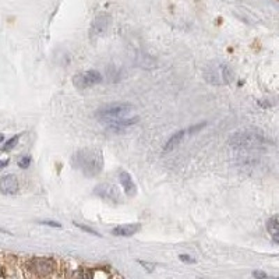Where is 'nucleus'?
I'll use <instances>...</instances> for the list:
<instances>
[{
  "instance_id": "nucleus-1",
  "label": "nucleus",
  "mask_w": 279,
  "mask_h": 279,
  "mask_svg": "<svg viewBox=\"0 0 279 279\" xmlns=\"http://www.w3.org/2000/svg\"><path fill=\"white\" fill-rule=\"evenodd\" d=\"M71 165L88 177H94L104 170V154L97 148H82L71 156Z\"/></svg>"
},
{
  "instance_id": "nucleus-2",
  "label": "nucleus",
  "mask_w": 279,
  "mask_h": 279,
  "mask_svg": "<svg viewBox=\"0 0 279 279\" xmlns=\"http://www.w3.org/2000/svg\"><path fill=\"white\" fill-rule=\"evenodd\" d=\"M235 77L233 68L226 63L214 62L204 68V80L212 85H229Z\"/></svg>"
},
{
  "instance_id": "nucleus-3",
  "label": "nucleus",
  "mask_w": 279,
  "mask_h": 279,
  "mask_svg": "<svg viewBox=\"0 0 279 279\" xmlns=\"http://www.w3.org/2000/svg\"><path fill=\"white\" fill-rule=\"evenodd\" d=\"M133 111H134V106L131 104H109V105L101 106L100 109L95 112V118L105 123H109L113 120L126 118Z\"/></svg>"
},
{
  "instance_id": "nucleus-4",
  "label": "nucleus",
  "mask_w": 279,
  "mask_h": 279,
  "mask_svg": "<svg viewBox=\"0 0 279 279\" xmlns=\"http://www.w3.org/2000/svg\"><path fill=\"white\" fill-rule=\"evenodd\" d=\"M264 141H265L264 136L258 134L257 131L247 130L235 133V134L229 138V145L232 148L236 149H248L260 147Z\"/></svg>"
},
{
  "instance_id": "nucleus-5",
  "label": "nucleus",
  "mask_w": 279,
  "mask_h": 279,
  "mask_svg": "<svg viewBox=\"0 0 279 279\" xmlns=\"http://www.w3.org/2000/svg\"><path fill=\"white\" fill-rule=\"evenodd\" d=\"M95 196H98L102 200H105L108 203L112 204H120L123 201V196L122 192L116 184H112V183H101L98 186L94 189Z\"/></svg>"
},
{
  "instance_id": "nucleus-6",
  "label": "nucleus",
  "mask_w": 279,
  "mask_h": 279,
  "mask_svg": "<svg viewBox=\"0 0 279 279\" xmlns=\"http://www.w3.org/2000/svg\"><path fill=\"white\" fill-rule=\"evenodd\" d=\"M102 81V75L97 70H88L84 73H78L73 77V84L77 89H87Z\"/></svg>"
},
{
  "instance_id": "nucleus-7",
  "label": "nucleus",
  "mask_w": 279,
  "mask_h": 279,
  "mask_svg": "<svg viewBox=\"0 0 279 279\" xmlns=\"http://www.w3.org/2000/svg\"><path fill=\"white\" fill-rule=\"evenodd\" d=\"M19 180L14 174H6L0 179V193L6 196H14L19 193Z\"/></svg>"
},
{
  "instance_id": "nucleus-8",
  "label": "nucleus",
  "mask_w": 279,
  "mask_h": 279,
  "mask_svg": "<svg viewBox=\"0 0 279 279\" xmlns=\"http://www.w3.org/2000/svg\"><path fill=\"white\" fill-rule=\"evenodd\" d=\"M140 122V118H123V119H118V120H113V122H109L108 123V127L113 131H123L126 129H129L131 126H134Z\"/></svg>"
},
{
  "instance_id": "nucleus-9",
  "label": "nucleus",
  "mask_w": 279,
  "mask_h": 279,
  "mask_svg": "<svg viewBox=\"0 0 279 279\" xmlns=\"http://www.w3.org/2000/svg\"><path fill=\"white\" fill-rule=\"evenodd\" d=\"M187 134H190V131L189 129L187 130H180V131H176L173 136L170 137L169 140L166 141V144L163 145V152H170V151H173L177 145H179L183 140H184V137Z\"/></svg>"
},
{
  "instance_id": "nucleus-10",
  "label": "nucleus",
  "mask_w": 279,
  "mask_h": 279,
  "mask_svg": "<svg viewBox=\"0 0 279 279\" xmlns=\"http://www.w3.org/2000/svg\"><path fill=\"white\" fill-rule=\"evenodd\" d=\"M141 228L140 223H127V225H120L118 228L112 230V233L115 236H122V237H129L137 233Z\"/></svg>"
},
{
  "instance_id": "nucleus-11",
  "label": "nucleus",
  "mask_w": 279,
  "mask_h": 279,
  "mask_svg": "<svg viewBox=\"0 0 279 279\" xmlns=\"http://www.w3.org/2000/svg\"><path fill=\"white\" fill-rule=\"evenodd\" d=\"M119 180H120V183H122V186H123V190L124 193L127 194V196H136L137 193V187L134 184V181L131 179V176L127 172H120L119 174Z\"/></svg>"
},
{
  "instance_id": "nucleus-12",
  "label": "nucleus",
  "mask_w": 279,
  "mask_h": 279,
  "mask_svg": "<svg viewBox=\"0 0 279 279\" xmlns=\"http://www.w3.org/2000/svg\"><path fill=\"white\" fill-rule=\"evenodd\" d=\"M267 230L271 233L273 237V240L278 243L279 242V219L276 215H273L268 219L267 222Z\"/></svg>"
},
{
  "instance_id": "nucleus-13",
  "label": "nucleus",
  "mask_w": 279,
  "mask_h": 279,
  "mask_svg": "<svg viewBox=\"0 0 279 279\" xmlns=\"http://www.w3.org/2000/svg\"><path fill=\"white\" fill-rule=\"evenodd\" d=\"M106 27H108V20L98 19L92 24L91 35H92V37H98V35H101V34H104V31L106 30Z\"/></svg>"
},
{
  "instance_id": "nucleus-14",
  "label": "nucleus",
  "mask_w": 279,
  "mask_h": 279,
  "mask_svg": "<svg viewBox=\"0 0 279 279\" xmlns=\"http://www.w3.org/2000/svg\"><path fill=\"white\" fill-rule=\"evenodd\" d=\"M19 140H20V136H14L13 138H10V140H9L6 144H5L3 149H5V151H10V149H13L14 147H16V145H17Z\"/></svg>"
},
{
  "instance_id": "nucleus-15",
  "label": "nucleus",
  "mask_w": 279,
  "mask_h": 279,
  "mask_svg": "<svg viewBox=\"0 0 279 279\" xmlns=\"http://www.w3.org/2000/svg\"><path fill=\"white\" fill-rule=\"evenodd\" d=\"M74 225L78 228V229H81V230H84V232H87V233H89V235H94V236H98L100 237V233L97 232V230H94V229H91V228H88V226H85V225H81V223H75L74 222Z\"/></svg>"
},
{
  "instance_id": "nucleus-16",
  "label": "nucleus",
  "mask_w": 279,
  "mask_h": 279,
  "mask_svg": "<svg viewBox=\"0 0 279 279\" xmlns=\"http://www.w3.org/2000/svg\"><path fill=\"white\" fill-rule=\"evenodd\" d=\"M9 155H7V151L5 149H0V167L6 166L7 163H9Z\"/></svg>"
},
{
  "instance_id": "nucleus-17",
  "label": "nucleus",
  "mask_w": 279,
  "mask_h": 279,
  "mask_svg": "<svg viewBox=\"0 0 279 279\" xmlns=\"http://www.w3.org/2000/svg\"><path fill=\"white\" fill-rule=\"evenodd\" d=\"M31 163V156H21L19 159V166L23 169H27Z\"/></svg>"
},
{
  "instance_id": "nucleus-18",
  "label": "nucleus",
  "mask_w": 279,
  "mask_h": 279,
  "mask_svg": "<svg viewBox=\"0 0 279 279\" xmlns=\"http://www.w3.org/2000/svg\"><path fill=\"white\" fill-rule=\"evenodd\" d=\"M41 225H45V226H50V228H62V225L59 222H55V221H41Z\"/></svg>"
},
{
  "instance_id": "nucleus-19",
  "label": "nucleus",
  "mask_w": 279,
  "mask_h": 279,
  "mask_svg": "<svg viewBox=\"0 0 279 279\" xmlns=\"http://www.w3.org/2000/svg\"><path fill=\"white\" fill-rule=\"evenodd\" d=\"M180 260L181 261H184V262H196V260H194V258H192V257H189V255H180L179 257Z\"/></svg>"
},
{
  "instance_id": "nucleus-20",
  "label": "nucleus",
  "mask_w": 279,
  "mask_h": 279,
  "mask_svg": "<svg viewBox=\"0 0 279 279\" xmlns=\"http://www.w3.org/2000/svg\"><path fill=\"white\" fill-rule=\"evenodd\" d=\"M253 275H254L255 278H258V279H265V278H267V275H265V273L260 272V271H255Z\"/></svg>"
},
{
  "instance_id": "nucleus-21",
  "label": "nucleus",
  "mask_w": 279,
  "mask_h": 279,
  "mask_svg": "<svg viewBox=\"0 0 279 279\" xmlns=\"http://www.w3.org/2000/svg\"><path fill=\"white\" fill-rule=\"evenodd\" d=\"M3 140H5V136H3V134H0V143H2Z\"/></svg>"
}]
</instances>
